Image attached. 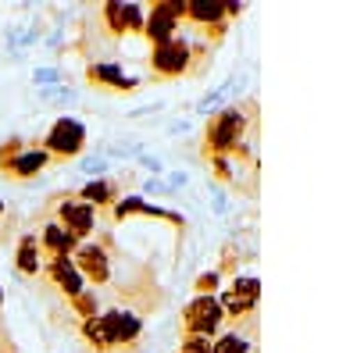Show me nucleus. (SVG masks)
Masks as SVG:
<instances>
[{
    "label": "nucleus",
    "mask_w": 357,
    "mask_h": 353,
    "mask_svg": "<svg viewBox=\"0 0 357 353\" xmlns=\"http://www.w3.org/2000/svg\"><path fill=\"white\" fill-rule=\"evenodd\" d=\"M243 129H247L243 111H240V107H225L215 122H211V129H207V146H211L215 154H225V150H232V146L240 143Z\"/></svg>",
    "instance_id": "nucleus-1"
},
{
    "label": "nucleus",
    "mask_w": 357,
    "mask_h": 353,
    "mask_svg": "<svg viewBox=\"0 0 357 353\" xmlns=\"http://www.w3.org/2000/svg\"><path fill=\"white\" fill-rule=\"evenodd\" d=\"M86 143V129L75 122V118H57L54 129L47 132V154H57V157H72L82 150Z\"/></svg>",
    "instance_id": "nucleus-2"
},
{
    "label": "nucleus",
    "mask_w": 357,
    "mask_h": 353,
    "mask_svg": "<svg viewBox=\"0 0 357 353\" xmlns=\"http://www.w3.org/2000/svg\"><path fill=\"white\" fill-rule=\"evenodd\" d=\"M222 317H225V311H222V304L215 297H197L186 307V329L193 336H211L222 325Z\"/></svg>",
    "instance_id": "nucleus-3"
},
{
    "label": "nucleus",
    "mask_w": 357,
    "mask_h": 353,
    "mask_svg": "<svg viewBox=\"0 0 357 353\" xmlns=\"http://www.w3.org/2000/svg\"><path fill=\"white\" fill-rule=\"evenodd\" d=\"M257 300H261V282H257V279H236V282L222 292V300H218V304H222L225 314L240 317V314L254 311Z\"/></svg>",
    "instance_id": "nucleus-4"
},
{
    "label": "nucleus",
    "mask_w": 357,
    "mask_h": 353,
    "mask_svg": "<svg viewBox=\"0 0 357 353\" xmlns=\"http://www.w3.org/2000/svg\"><path fill=\"white\" fill-rule=\"evenodd\" d=\"M154 72L158 75H178V72H186V65H190V47L183 43V40H168V43H158L154 47Z\"/></svg>",
    "instance_id": "nucleus-5"
},
{
    "label": "nucleus",
    "mask_w": 357,
    "mask_h": 353,
    "mask_svg": "<svg viewBox=\"0 0 357 353\" xmlns=\"http://www.w3.org/2000/svg\"><path fill=\"white\" fill-rule=\"evenodd\" d=\"M175 25H178V18H175V11H172L168 0H161V4L151 11V18L143 22L146 36H151L154 43H168V40H172V33H175Z\"/></svg>",
    "instance_id": "nucleus-6"
},
{
    "label": "nucleus",
    "mask_w": 357,
    "mask_h": 353,
    "mask_svg": "<svg viewBox=\"0 0 357 353\" xmlns=\"http://www.w3.org/2000/svg\"><path fill=\"white\" fill-rule=\"evenodd\" d=\"M104 317V329L111 336V346L114 343H132L139 336V317L129 314V311H111V314H100Z\"/></svg>",
    "instance_id": "nucleus-7"
},
{
    "label": "nucleus",
    "mask_w": 357,
    "mask_h": 353,
    "mask_svg": "<svg viewBox=\"0 0 357 353\" xmlns=\"http://www.w3.org/2000/svg\"><path fill=\"white\" fill-rule=\"evenodd\" d=\"M61 221L68 225V232L79 240V235H86L89 228H93V207L82 203V200H65L61 203Z\"/></svg>",
    "instance_id": "nucleus-8"
},
{
    "label": "nucleus",
    "mask_w": 357,
    "mask_h": 353,
    "mask_svg": "<svg viewBox=\"0 0 357 353\" xmlns=\"http://www.w3.org/2000/svg\"><path fill=\"white\" fill-rule=\"evenodd\" d=\"M75 264H79V268H82L89 279H93V282H107V275H111V268H107V253H104L100 246H79Z\"/></svg>",
    "instance_id": "nucleus-9"
},
{
    "label": "nucleus",
    "mask_w": 357,
    "mask_h": 353,
    "mask_svg": "<svg viewBox=\"0 0 357 353\" xmlns=\"http://www.w3.org/2000/svg\"><path fill=\"white\" fill-rule=\"evenodd\" d=\"M104 18L114 33H129V29H143V11L136 4H107Z\"/></svg>",
    "instance_id": "nucleus-10"
},
{
    "label": "nucleus",
    "mask_w": 357,
    "mask_h": 353,
    "mask_svg": "<svg viewBox=\"0 0 357 353\" xmlns=\"http://www.w3.org/2000/svg\"><path fill=\"white\" fill-rule=\"evenodd\" d=\"M50 272H54V282L61 285L72 300H75V297H82V275H79V268H75V260H68V257H57Z\"/></svg>",
    "instance_id": "nucleus-11"
},
{
    "label": "nucleus",
    "mask_w": 357,
    "mask_h": 353,
    "mask_svg": "<svg viewBox=\"0 0 357 353\" xmlns=\"http://www.w3.org/2000/svg\"><path fill=\"white\" fill-rule=\"evenodd\" d=\"M47 150H25V154H18V157H4V168L11 171V175H18V179H29V175H36L43 164H47Z\"/></svg>",
    "instance_id": "nucleus-12"
},
{
    "label": "nucleus",
    "mask_w": 357,
    "mask_h": 353,
    "mask_svg": "<svg viewBox=\"0 0 357 353\" xmlns=\"http://www.w3.org/2000/svg\"><path fill=\"white\" fill-rule=\"evenodd\" d=\"M186 15L197 25H218L229 15V8L225 4H215V0H193V4H186Z\"/></svg>",
    "instance_id": "nucleus-13"
},
{
    "label": "nucleus",
    "mask_w": 357,
    "mask_h": 353,
    "mask_svg": "<svg viewBox=\"0 0 357 353\" xmlns=\"http://www.w3.org/2000/svg\"><path fill=\"white\" fill-rule=\"evenodd\" d=\"M43 243L57 253V257H68V250H75V235L61 225H47L43 228Z\"/></svg>",
    "instance_id": "nucleus-14"
},
{
    "label": "nucleus",
    "mask_w": 357,
    "mask_h": 353,
    "mask_svg": "<svg viewBox=\"0 0 357 353\" xmlns=\"http://www.w3.org/2000/svg\"><path fill=\"white\" fill-rule=\"evenodd\" d=\"M89 79L111 82V86H118V90H132V86H136V79L122 75V68H114V65H93V68H89Z\"/></svg>",
    "instance_id": "nucleus-15"
},
{
    "label": "nucleus",
    "mask_w": 357,
    "mask_h": 353,
    "mask_svg": "<svg viewBox=\"0 0 357 353\" xmlns=\"http://www.w3.org/2000/svg\"><path fill=\"white\" fill-rule=\"evenodd\" d=\"M18 268H22L25 275H36V272H40V246H36L33 235H25L22 246H18Z\"/></svg>",
    "instance_id": "nucleus-16"
},
{
    "label": "nucleus",
    "mask_w": 357,
    "mask_h": 353,
    "mask_svg": "<svg viewBox=\"0 0 357 353\" xmlns=\"http://www.w3.org/2000/svg\"><path fill=\"white\" fill-rule=\"evenodd\" d=\"M211 353H250V343H247L243 336L229 332V336H222L218 343H211Z\"/></svg>",
    "instance_id": "nucleus-17"
},
{
    "label": "nucleus",
    "mask_w": 357,
    "mask_h": 353,
    "mask_svg": "<svg viewBox=\"0 0 357 353\" xmlns=\"http://www.w3.org/2000/svg\"><path fill=\"white\" fill-rule=\"evenodd\" d=\"M111 196H114V189L107 182H89L82 189V203H89V207H97V203H111Z\"/></svg>",
    "instance_id": "nucleus-18"
},
{
    "label": "nucleus",
    "mask_w": 357,
    "mask_h": 353,
    "mask_svg": "<svg viewBox=\"0 0 357 353\" xmlns=\"http://www.w3.org/2000/svg\"><path fill=\"white\" fill-rule=\"evenodd\" d=\"M82 332H86V339L93 343V346H111V336H107V329H104V317H89L86 325H82Z\"/></svg>",
    "instance_id": "nucleus-19"
},
{
    "label": "nucleus",
    "mask_w": 357,
    "mask_h": 353,
    "mask_svg": "<svg viewBox=\"0 0 357 353\" xmlns=\"http://www.w3.org/2000/svg\"><path fill=\"white\" fill-rule=\"evenodd\" d=\"M183 353H211V339L207 336H190L183 343Z\"/></svg>",
    "instance_id": "nucleus-20"
},
{
    "label": "nucleus",
    "mask_w": 357,
    "mask_h": 353,
    "mask_svg": "<svg viewBox=\"0 0 357 353\" xmlns=\"http://www.w3.org/2000/svg\"><path fill=\"white\" fill-rule=\"evenodd\" d=\"M75 307H79L86 317H97V300H93V297H86V292H82V297H75Z\"/></svg>",
    "instance_id": "nucleus-21"
},
{
    "label": "nucleus",
    "mask_w": 357,
    "mask_h": 353,
    "mask_svg": "<svg viewBox=\"0 0 357 353\" xmlns=\"http://www.w3.org/2000/svg\"><path fill=\"white\" fill-rule=\"evenodd\" d=\"M218 285V275L211 272V275H204L200 282H197V289H200V297H211V289Z\"/></svg>",
    "instance_id": "nucleus-22"
}]
</instances>
